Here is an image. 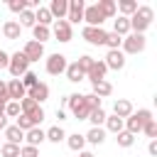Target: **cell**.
Returning a JSON list of instances; mask_svg holds the SVG:
<instances>
[{"label": "cell", "mask_w": 157, "mask_h": 157, "mask_svg": "<svg viewBox=\"0 0 157 157\" xmlns=\"http://www.w3.org/2000/svg\"><path fill=\"white\" fill-rule=\"evenodd\" d=\"M152 7H147V5H137V10L128 17V22H130V29L135 32V34H142L150 25H152Z\"/></svg>", "instance_id": "cell-1"}, {"label": "cell", "mask_w": 157, "mask_h": 157, "mask_svg": "<svg viewBox=\"0 0 157 157\" xmlns=\"http://www.w3.org/2000/svg\"><path fill=\"white\" fill-rule=\"evenodd\" d=\"M145 44H147V39H145V34H128V37H123V54H140V52H145Z\"/></svg>", "instance_id": "cell-2"}, {"label": "cell", "mask_w": 157, "mask_h": 157, "mask_svg": "<svg viewBox=\"0 0 157 157\" xmlns=\"http://www.w3.org/2000/svg\"><path fill=\"white\" fill-rule=\"evenodd\" d=\"M7 69H10V74H12L15 78H20L22 74H27V71H29V61H27V56H25L22 52H15V54L10 56Z\"/></svg>", "instance_id": "cell-3"}, {"label": "cell", "mask_w": 157, "mask_h": 157, "mask_svg": "<svg viewBox=\"0 0 157 157\" xmlns=\"http://www.w3.org/2000/svg\"><path fill=\"white\" fill-rule=\"evenodd\" d=\"M83 39L88 42V44H96V47H101V44H105V37H108V32L103 29V27H83Z\"/></svg>", "instance_id": "cell-4"}, {"label": "cell", "mask_w": 157, "mask_h": 157, "mask_svg": "<svg viewBox=\"0 0 157 157\" xmlns=\"http://www.w3.org/2000/svg\"><path fill=\"white\" fill-rule=\"evenodd\" d=\"M66 56L64 54H52L49 59H47V74H52V76H59V74H64L66 71Z\"/></svg>", "instance_id": "cell-5"}, {"label": "cell", "mask_w": 157, "mask_h": 157, "mask_svg": "<svg viewBox=\"0 0 157 157\" xmlns=\"http://www.w3.org/2000/svg\"><path fill=\"white\" fill-rule=\"evenodd\" d=\"M83 10H86V2L83 0H69V12H66V22H81L83 20Z\"/></svg>", "instance_id": "cell-6"}, {"label": "cell", "mask_w": 157, "mask_h": 157, "mask_svg": "<svg viewBox=\"0 0 157 157\" xmlns=\"http://www.w3.org/2000/svg\"><path fill=\"white\" fill-rule=\"evenodd\" d=\"M22 54L27 56V61L32 64V61H39L42 56H44V44H39V42H34V39H29L27 44H25V49H22Z\"/></svg>", "instance_id": "cell-7"}, {"label": "cell", "mask_w": 157, "mask_h": 157, "mask_svg": "<svg viewBox=\"0 0 157 157\" xmlns=\"http://www.w3.org/2000/svg\"><path fill=\"white\" fill-rule=\"evenodd\" d=\"M103 64H105V69H115V71H120V69L125 66V54H123L120 49H108Z\"/></svg>", "instance_id": "cell-8"}, {"label": "cell", "mask_w": 157, "mask_h": 157, "mask_svg": "<svg viewBox=\"0 0 157 157\" xmlns=\"http://www.w3.org/2000/svg\"><path fill=\"white\" fill-rule=\"evenodd\" d=\"M83 20H86V27H101L105 17L101 15V10H98L96 5H88V7L83 10Z\"/></svg>", "instance_id": "cell-9"}, {"label": "cell", "mask_w": 157, "mask_h": 157, "mask_svg": "<svg viewBox=\"0 0 157 157\" xmlns=\"http://www.w3.org/2000/svg\"><path fill=\"white\" fill-rule=\"evenodd\" d=\"M25 96H27V88L22 86V81H20V78H12V81L7 83V98H10V101H17V103H20V101H22Z\"/></svg>", "instance_id": "cell-10"}, {"label": "cell", "mask_w": 157, "mask_h": 157, "mask_svg": "<svg viewBox=\"0 0 157 157\" xmlns=\"http://www.w3.org/2000/svg\"><path fill=\"white\" fill-rule=\"evenodd\" d=\"M54 37L59 42H71V25L66 20H56L54 22Z\"/></svg>", "instance_id": "cell-11"}, {"label": "cell", "mask_w": 157, "mask_h": 157, "mask_svg": "<svg viewBox=\"0 0 157 157\" xmlns=\"http://www.w3.org/2000/svg\"><path fill=\"white\" fill-rule=\"evenodd\" d=\"M52 12V17L56 20H66V12H69V0H52V5L47 7Z\"/></svg>", "instance_id": "cell-12"}, {"label": "cell", "mask_w": 157, "mask_h": 157, "mask_svg": "<svg viewBox=\"0 0 157 157\" xmlns=\"http://www.w3.org/2000/svg\"><path fill=\"white\" fill-rule=\"evenodd\" d=\"M105 64L103 61H93V66H91V71L86 74V78L91 81V83H98V81H105Z\"/></svg>", "instance_id": "cell-13"}, {"label": "cell", "mask_w": 157, "mask_h": 157, "mask_svg": "<svg viewBox=\"0 0 157 157\" xmlns=\"http://www.w3.org/2000/svg\"><path fill=\"white\" fill-rule=\"evenodd\" d=\"M27 98H32V101H37V103L47 101V98H49V86H47V83H37L34 88L27 91Z\"/></svg>", "instance_id": "cell-14"}, {"label": "cell", "mask_w": 157, "mask_h": 157, "mask_svg": "<svg viewBox=\"0 0 157 157\" xmlns=\"http://www.w3.org/2000/svg\"><path fill=\"white\" fill-rule=\"evenodd\" d=\"M25 140H27V145L39 147L47 137H44V130H42V128H32V130H27V132H25Z\"/></svg>", "instance_id": "cell-15"}, {"label": "cell", "mask_w": 157, "mask_h": 157, "mask_svg": "<svg viewBox=\"0 0 157 157\" xmlns=\"http://www.w3.org/2000/svg\"><path fill=\"white\" fill-rule=\"evenodd\" d=\"M130 113H132V103L130 101H115L113 103V115H118L120 120H125Z\"/></svg>", "instance_id": "cell-16"}, {"label": "cell", "mask_w": 157, "mask_h": 157, "mask_svg": "<svg viewBox=\"0 0 157 157\" xmlns=\"http://www.w3.org/2000/svg\"><path fill=\"white\" fill-rule=\"evenodd\" d=\"M2 132H5V137H7V142H10V145H20V142L25 140V132H22L17 125H7Z\"/></svg>", "instance_id": "cell-17"}, {"label": "cell", "mask_w": 157, "mask_h": 157, "mask_svg": "<svg viewBox=\"0 0 157 157\" xmlns=\"http://www.w3.org/2000/svg\"><path fill=\"white\" fill-rule=\"evenodd\" d=\"M0 29H2V34H5L7 39H20V32H22V27H20V25H17L15 20L5 22V25H2Z\"/></svg>", "instance_id": "cell-18"}, {"label": "cell", "mask_w": 157, "mask_h": 157, "mask_svg": "<svg viewBox=\"0 0 157 157\" xmlns=\"http://www.w3.org/2000/svg\"><path fill=\"white\" fill-rule=\"evenodd\" d=\"M64 74H66V78H69L71 83H78V81H83V78H86V74L78 69V64H76V61H74V64H69Z\"/></svg>", "instance_id": "cell-19"}, {"label": "cell", "mask_w": 157, "mask_h": 157, "mask_svg": "<svg viewBox=\"0 0 157 157\" xmlns=\"http://www.w3.org/2000/svg\"><path fill=\"white\" fill-rule=\"evenodd\" d=\"M83 137H86V142H91V145H101V142L105 140V130H103V128H91Z\"/></svg>", "instance_id": "cell-20"}, {"label": "cell", "mask_w": 157, "mask_h": 157, "mask_svg": "<svg viewBox=\"0 0 157 157\" xmlns=\"http://www.w3.org/2000/svg\"><path fill=\"white\" fill-rule=\"evenodd\" d=\"M66 145L74 150V152H83V145H86V137L74 132V135H66Z\"/></svg>", "instance_id": "cell-21"}, {"label": "cell", "mask_w": 157, "mask_h": 157, "mask_svg": "<svg viewBox=\"0 0 157 157\" xmlns=\"http://www.w3.org/2000/svg\"><path fill=\"white\" fill-rule=\"evenodd\" d=\"M96 7L101 10V15H103L105 20H108V17H113V15H115V10H118L113 0H98V2H96Z\"/></svg>", "instance_id": "cell-22"}, {"label": "cell", "mask_w": 157, "mask_h": 157, "mask_svg": "<svg viewBox=\"0 0 157 157\" xmlns=\"http://www.w3.org/2000/svg\"><path fill=\"white\" fill-rule=\"evenodd\" d=\"M113 32L118 34V37H125L128 32H130V22H128V17H118V20H113Z\"/></svg>", "instance_id": "cell-23"}, {"label": "cell", "mask_w": 157, "mask_h": 157, "mask_svg": "<svg viewBox=\"0 0 157 157\" xmlns=\"http://www.w3.org/2000/svg\"><path fill=\"white\" fill-rule=\"evenodd\" d=\"M54 17H52V12L47 10V7H37V12H34V22L37 25H42V27H49V22H52Z\"/></svg>", "instance_id": "cell-24"}, {"label": "cell", "mask_w": 157, "mask_h": 157, "mask_svg": "<svg viewBox=\"0 0 157 157\" xmlns=\"http://www.w3.org/2000/svg\"><path fill=\"white\" fill-rule=\"evenodd\" d=\"M44 137H47L49 142H56V145H59V142H61V140L66 137V132H64V130H61L59 125H52V128H49V130L44 132Z\"/></svg>", "instance_id": "cell-25"}, {"label": "cell", "mask_w": 157, "mask_h": 157, "mask_svg": "<svg viewBox=\"0 0 157 157\" xmlns=\"http://www.w3.org/2000/svg\"><path fill=\"white\" fill-rule=\"evenodd\" d=\"M120 12H123V17H130L135 10H137V0H120L118 5H115Z\"/></svg>", "instance_id": "cell-26"}, {"label": "cell", "mask_w": 157, "mask_h": 157, "mask_svg": "<svg viewBox=\"0 0 157 157\" xmlns=\"http://www.w3.org/2000/svg\"><path fill=\"white\" fill-rule=\"evenodd\" d=\"M32 34H34V42H39V44H44L47 39H49V27H42V25H34L32 27Z\"/></svg>", "instance_id": "cell-27"}, {"label": "cell", "mask_w": 157, "mask_h": 157, "mask_svg": "<svg viewBox=\"0 0 157 157\" xmlns=\"http://www.w3.org/2000/svg\"><path fill=\"white\" fill-rule=\"evenodd\" d=\"M110 93H113V86H110L108 81H98V83H93V96L103 98V96H110Z\"/></svg>", "instance_id": "cell-28"}, {"label": "cell", "mask_w": 157, "mask_h": 157, "mask_svg": "<svg viewBox=\"0 0 157 157\" xmlns=\"http://www.w3.org/2000/svg\"><path fill=\"white\" fill-rule=\"evenodd\" d=\"M88 120L93 123V128H101V125L105 123V110H103V108H93V110L88 113Z\"/></svg>", "instance_id": "cell-29"}, {"label": "cell", "mask_w": 157, "mask_h": 157, "mask_svg": "<svg viewBox=\"0 0 157 157\" xmlns=\"http://www.w3.org/2000/svg\"><path fill=\"white\" fill-rule=\"evenodd\" d=\"M105 130H110V132H120L123 130V120L118 118V115H105Z\"/></svg>", "instance_id": "cell-30"}, {"label": "cell", "mask_w": 157, "mask_h": 157, "mask_svg": "<svg viewBox=\"0 0 157 157\" xmlns=\"http://www.w3.org/2000/svg\"><path fill=\"white\" fill-rule=\"evenodd\" d=\"M20 27H34L37 22H34V12L32 10H25V12H20V22H17Z\"/></svg>", "instance_id": "cell-31"}, {"label": "cell", "mask_w": 157, "mask_h": 157, "mask_svg": "<svg viewBox=\"0 0 157 157\" xmlns=\"http://www.w3.org/2000/svg\"><path fill=\"white\" fill-rule=\"evenodd\" d=\"M20 81H22V86L29 91V88H34V86L39 83V76H37V74H32V71H27V74H22V78H20Z\"/></svg>", "instance_id": "cell-32"}, {"label": "cell", "mask_w": 157, "mask_h": 157, "mask_svg": "<svg viewBox=\"0 0 157 157\" xmlns=\"http://www.w3.org/2000/svg\"><path fill=\"white\" fill-rule=\"evenodd\" d=\"M15 125H17L22 132H27V130H32V128H34L32 118H29V115H25V113H20V115H17V123H15Z\"/></svg>", "instance_id": "cell-33"}, {"label": "cell", "mask_w": 157, "mask_h": 157, "mask_svg": "<svg viewBox=\"0 0 157 157\" xmlns=\"http://www.w3.org/2000/svg\"><path fill=\"white\" fill-rule=\"evenodd\" d=\"M115 140H118V145H120V147H132V142H135V135H130L128 130H120Z\"/></svg>", "instance_id": "cell-34"}, {"label": "cell", "mask_w": 157, "mask_h": 157, "mask_svg": "<svg viewBox=\"0 0 157 157\" xmlns=\"http://www.w3.org/2000/svg\"><path fill=\"white\" fill-rule=\"evenodd\" d=\"M0 155H2V157H20V145L5 142V145H0Z\"/></svg>", "instance_id": "cell-35"}, {"label": "cell", "mask_w": 157, "mask_h": 157, "mask_svg": "<svg viewBox=\"0 0 157 157\" xmlns=\"http://www.w3.org/2000/svg\"><path fill=\"white\" fill-rule=\"evenodd\" d=\"M34 108H39V103H37V101H32V98H27V96H25V98L20 101V110H22L25 115H29V113H32Z\"/></svg>", "instance_id": "cell-36"}, {"label": "cell", "mask_w": 157, "mask_h": 157, "mask_svg": "<svg viewBox=\"0 0 157 157\" xmlns=\"http://www.w3.org/2000/svg\"><path fill=\"white\" fill-rule=\"evenodd\" d=\"M120 44H123V37H118L115 32H108V37H105V47H108V49H120Z\"/></svg>", "instance_id": "cell-37"}, {"label": "cell", "mask_w": 157, "mask_h": 157, "mask_svg": "<svg viewBox=\"0 0 157 157\" xmlns=\"http://www.w3.org/2000/svg\"><path fill=\"white\" fill-rule=\"evenodd\" d=\"M93 61H96L93 56L83 54V56H78V61H76V64H78V69H81L83 74H88V71H91V66H93Z\"/></svg>", "instance_id": "cell-38"}, {"label": "cell", "mask_w": 157, "mask_h": 157, "mask_svg": "<svg viewBox=\"0 0 157 157\" xmlns=\"http://www.w3.org/2000/svg\"><path fill=\"white\" fill-rule=\"evenodd\" d=\"M22 110H20V103L17 101H7V105H5V118H17Z\"/></svg>", "instance_id": "cell-39"}, {"label": "cell", "mask_w": 157, "mask_h": 157, "mask_svg": "<svg viewBox=\"0 0 157 157\" xmlns=\"http://www.w3.org/2000/svg\"><path fill=\"white\" fill-rule=\"evenodd\" d=\"M7 7H10L12 12H25V10H27V0H10Z\"/></svg>", "instance_id": "cell-40"}, {"label": "cell", "mask_w": 157, "mask_h": 157, "mask_svg": "<svg viewBox=\"0 0 157 157\" xmlns=\"http://www.w3.org/2000/svg\"><path fill=\"white\" fill-rule=\"evenodd\" d=\"M20 157H39V150L32 145H25V147H20Z\"/></svg>", "instance_id": "cell-41"}, {"label": "cell", "mask_w": 157, "mask_h": 157, "mask_svg": "<svg viewBox=\"0 0 157 157\" xmlns=\"http://www.w3.org/2000/svg\"><path fill=\"white\" fill-rule=\"evenodd\" d=\"M83 101H86V105L93 110V108H101V98L98 96H93V93H88V96H83Z\"/></svg>", "instance_id": "cell-42"}, {"label": "cell", "mask_w": 157, "mask_h": 157, "mask_svg": "<svg viewBox=\"0 0 157 157\" xmlns=\"http://www.w3.org/2000/svg\"><path fill=\"white\" fill-rule=\"evenodd\" d=\"M29 118H32V123H34V128H37V125L44 120V110H42V108H34V110L29 113Z\"/></svg>", "instance_id": "cell-43"}, {"label": "cell", "mask_w": 157, "mask_h": 157, "mask_svg": "<svg viewBox=\"0 0 157 157\" xmlns=\"http://www.w3.org/2000/svg\"><path fill=\"white\" fill-rule=\"evenodd\" d=\"M142 130H145V135H147V137H152V140L157 137V123H155V120H150V123H147Z\"/></svg>", "instance_id": "cell-44"}, {"label": "cell", "mask_w": 157, "mask_h": 157, "mask_svg": "<svg viewBox=\"0 0 157 157\" xmlns=\"http://www.w3.org/2000/svg\"><path fill=\"white\" fill-rule=\"evenodd\" d=\"M7 64H10V54L0 49V69H7Z\"/></svg>", "instance_id": "cell-45"}, {"label": "cell", "mask_w": 157, "mask_h": 157, "mask_svg": "<svg viewBox=\"0 0 157 157\" xmlns=\"http://www.w3.org/2000/svg\"><path fill=\"white\" fill-rule=\"evenodd\" d=\"M147 152H150L152 157H157V140H150V145H147Z\"/></svg>", "instance_id": "cell-46"}, {"label": "cell", "mask_w": 157, "mask_h": 157, "mask_svg": "<svg viewBox=\"0 0 157 157\" xmlns=\"http://www.w3.org/2000/svg\"><path fill=\"white\" fill-rule=\"evenodd\" d=\"M0 98H2V101H10V98H7V83H5V81H0Z\"/></svg>", "instance_id": "cell-47"}, {"label": "cell", "mask_w": 157, "mask_h": 157, "mask_svg": "<svg viewBox=\"0 0 157 157\" xmlns=\"http://www.w3.org/2000/svg\"><path fill=\"white\" fill-rule=\"evenodd\" d=\"M7 128V118H5V113H0V130H5Z\"/></svg>", "instance_id": "cell-48"}, {"label": "cell", "mask_w": 157, "mask_h": 157, "mask_svg": "<svg viewBox=\"0 0 157 157\" xmlns=\"http://www.w3.org/2000/svg\"><path fill=\"white\" fill-rule=\"evenodd\" d=\"M78 157H93L91 152H78Z\"/></svg>", "instance_id": "cell-49"}, {"label": "cell", "mask_w": 157, "mask_h": 157, "mask_svg": "<svg viewBox=\"0 0 157 157\" xmlns=\"http://www.w3.org/2000/svg\"><path fill=\"white\" fill-rule=\"evenodd\" d=\"M0 34H2V29H0Z\"/></svg>", "instance_id": "cell-50"}]
</instances>
